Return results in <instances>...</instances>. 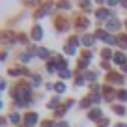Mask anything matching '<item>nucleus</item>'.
Segmentation results:
<instances>
[{"label":"nucleus","instance_id":"1","mask_svg":"<svg viewBox=\"0 0 127 127\" xmlns=\"http://www.w3.org/2000/svg\"><path fill=\"white\" fill-rule=\"evenodd\" d=\"M11 95L15 97V99H19L17 103H26L24 99L30 97V86H28L26 82H21L17 88H13V90H11Z\"/></svg>","mask_w":127,"mask_h":127},{"label":"nucleus","instance_id":"2","mask_svg":"<svg viewBox=\"0 0 127 127\" xmlns=\"http://www.w3.org/2000/svg\"><path fill=\"white\" fill-rule=\"evenodd\" d=\"M54 24H56V30L58 32H67L69 30V23L65 21V17H56Z\"/></svg>","mask_w":127,"mask_h":127},{"label":"nucleus","instance_id":"3","mask_svg":"<svg viewBox=\"0 0 127 127\" xmlns=\"http://www.w3.org/2000/svg\"><path fill=\"white\" fill-rule=\"evenodd\" d=\"M105 24H107V30H110V32H116V30H120V26H122L120 19H116V17H110V19H108Z\"/></svg>","mask_w":127,"mask_h":127},{"label":"nucleus","instance_id":"4","mask_svg":"<svg viewBox=\"0 0 127 127\" xmlns=\"http://www.w3.org/2000/svg\"><path fill=\"white\" fill-rule=\"evenodd\" d=\"M36 123H37V114H36V112L26 114V118H24V125H26V127H34Z\"/></svg>","mask_w":127,"mask_h":127},{"label":"nucleus","instance_id":"5","mask_svg":"<svg viewBox=\"0 0 127 127\" xmlns=\"http://www.w3.org/2000/svg\"><path fill=\"white\" fill-rule=\"evenodd\" d=\"M107 80L108 82H116V84H123V77L120 73H114V71H110L107 75Z\"/></svg>","mask_w":127,"mask_h":127},{"label":"nucleus","instance_id":"6","mask_svg":"<svg viewBox=\"0 0 127 127\" xmlns=\"http://www.w3.org/2000/svg\"><path fill=\"white\" fill-rule=\"evenodd\" d=\"M0 37H2V41H4V43H13V41H15V34H13V32H9V30H4L2 34H0Z\"/></svg>","mask_w":127,"mask_h":127},{"label":"nucleus","instance_id":"7","mask_svg":"<svg viewBox=\"0 0 127 127\" xmlns=\"http://www.w3.org/2000/svg\"><path fill=\"white\" fill-rule=\"evenodd\" d=\"M103 95H105V101H112L114 95H118V94H114V90H112L110 86H105L103 88Z\"/></svg>","mask_w":127,"mask_h":127},{"label":"nucleus","instance_id":"8","mask_svg":"<svg viewBox=\"0 0 127 127\" xmlns=\"http://www.w3.org/2000/svg\"><path fill=\"white\" fill-rule=\"evenodd\" d=\"M41 37H43V30H41V26L39 24H36V26L32 28V39H41Z\"/></svg>","mask_w":127,"mask_h":127},{"label":"nucleus","instance_id":"9","mask_svg":"<svg viewBox=\"0 0 127 127\" xmlns=\"http://www.w3.org/2000/svg\"><path fill=\"white\" fill-rule=\"evenodd\" d=\"M88 24H90V23H88L86 17H77V19H75V26L79 28V30H84Z\"/></svg>","mask_w":127,"mask_h":127},{"label":"nucleus","instance_id":"10","mask_svg":"<svg viewBox=\"0 0 127 127\" xmlns=\"http://www.w3.org/2000/svg\"><path fill=\"white\" fill-rule=\"evenodd\" d=\"M95 15H97L99 21H108V19H110V11H108V9H97Z\"/></svg>","mask_w":127,"mask_h":127},{"label":"nucleus","instance_id":"11","mask_svg":"<svg viewBox=\"0 0 127 127\" xmlns=\"http://www.w3.org/2000/svg\"><path fill=\"white\" fill-rule=\"evenodd\" d=\"M114 62L123 67V65L127 64V58H125V54H122V52H116V54H114Z\"/></svg>","mask_w":127,"mask_h":127},{"label":"nucleus","instance_id":"12","mask_svg":"<svg viewBox=\"0 0 127 127\" xmlns=\"http://www.w3.org/2000/svg\"><path fill=\"white\" fill-rule=\"evenodd\" d=\"M71 105H73V101H67V103L64 105V107H58V108H56V116H58V118H62V116L65 114V110H67Z\"/></svg>","mask_w":127,"mask_h":127},{"label":"nucleus","instance_id":"13","mask_svg":"<svg viewBox=\"0 0 127 127\" xmlns=\"http://www.w3.org/2000/svg\"><path fill=\"white\" fill-rule=\"evenodd\" d=\"M49 8H51V6H49V4L41 6V8H39V9H37V11H36V19H41V17H45V15H47V13H49Z\"/></svg>","mask_w":127,"mask_h":127},{"label":"nucleus","instance_id":"14","mask_svg":"<svg viewBox=\"0 0 127 127\" xmlns=\"http://www.w3.org/2000/svg\"><path fill=\"white\" fill-rule=\"evenodd\" d=\"M88 118H90V120H95V122H99V120H101V110H99V108L90 110V112H88Z\"/></svg>","mask_w":127,"mask_h":127},{"label":"nucleus","instance_id":"15","mask_svg":"<svg viewBox=\"0 0 127 127\" xmlns=\"http://www.w3.org/2000/svg\"><path fill=\"white\" fill-rule=\"evenodd\" d=\"M94 41H95V37L90 36V34L82 37V45H84V47H92V45H94Z\"/></svg>","mask_w":127,"mask_h":127},{"label":"nucleus","instance_id":"16","mask_svg":"<svg viewBox=\"0 0 127 127\" xmlns=\"http://www.w3.org/2000/svg\"><path fill=\"white\" fill-rule=\"evenodd\" d=\"M118 45L122 49H127V36H125V34H120V36H118Z\"/></svg>","mask_w":127,"mask_h":127},{"label":"nucleus","instance_id":"17","mask_svg":"<svg viewBox=\"0 0 127 127\" xmlns=\"http://www.w3.org/2000/svg\"><path fill=\"white\" fill-rule=\"evenodd\" d=\"M49 54H51V52H49L47 49H37V56H39L41 60H47V58H49Z\"/></svg>","mask_w":127,"mask_h":127},{"label":"nucleus","instance_id":"18","mask_svg":"<svg viewBox=\"0 0 127 127\" xmlns=\"http://www.w3.org/2000/svg\"><path fill=\"white\" fill-rule=\"evenodd\" d=\"M101 56H103V60H108V58H114V52H112L110 49H103Z\"/></svg>","mask_w":127,"mask_h":127},{"label":"nucleus","instance_id":"19","mask_svg":"<svg viewBox=\"0 0 127 127\" xmlns=\"http://www.w3.org/2000/svg\"><path fill=\"white\" fill-rule=\"evenodd\" d=\"M112 110H114L116 114H120V116H123V114H125V108H123L122 105H112Z\"/></svg>","mask_w":127,"mask_h":127},{"label":"nucleus","instance_id":"20","mask_svg":"<svg viewBox=\"0 0 127 127\" xmlns=\"http://www.w3.org/2000/svg\"><path fill=\"white\" fill-rule=\"evenodd\" d=\"M105 43H107V45H114V43H118V37H114V36H110V34H107V37H105Z\"/></svg>","mask_w":127,"mask_h":127},{"label":"nucleus","instance_id":"21","mask_svg":"<svg viewBox=\"0 0 127 127\" xmlns=\"http://www.w3.org/2000/svg\"><path fill=\"white\" fill-rule=\"evenodd\" d=\"M58 105H60V97H52L49 101V108H58Z\"/></svg>","mask_w":127,"mask_h":127},{"label":"nucleus","instance_id":"22","mask_svg":"<svg viewBox=\"0 0 127 127\" xmlns=\"http://www.w3.org/2000/svg\"><path fill=\"white\" fill-rule=\"evenodd\" d=\"M9 75L11 77H17V75H21V73H23V67H9Z\"/></svg>","mask_w":127,"mask_h":127},{"label":"nucleus","instance_id":"23","mask_svg":"<svg viewBox=\"0 0 127 127\" xmlns=\"http://www.w3.org/2000/svg\"><path fill=\"white\" fill-rule=\"evenodd\" d=\"M64 51H65V54H77V47H73V45H65V49H64Z\"/></svg>","mask_w":127,"mask_h":127},{"label":"nucleus","instance_id":"24","mask_svg":"<svg viewBox=\"0 0 127 127\" xmlns=\"http://www.w3.org/2000/svg\"><path fill=\"white\" fill-rule=\"evenodd\" d=\"M90 103H92V97L88 95V97H84V99L80 101V107H82V108H88V107H90Z\"/></svg>","mask_w":127,"mask_h":127},{"label":"nucleus","instance_id":"25","mask_svg":"<svg viewBox=\"0 0 127 127\" xmlns=\"http://www.w3.org/2000/svg\"><path fill=\"white\" fill-rule=\"evenodd\" d=\"M107 34H108V32H105V30H101V28H99V30L95 32V37H99V39H103V41H105V37H107Z\"/></svg>","mask_w":127,"mask_h":127},{"label":"nucleus","instance_id":"26","mask_svg":"<svg viewBox=\"0 0 127 127\" xmlns=\"http://www.w3.org/2000/svg\"><path fill=\"white\" fill-rule=\"evenodd\" d=\"M56 67H58V64H54V62H49V65H47V71H49V73H54V71H56Z\"/></svg>","mask_w":127,"mask_h":127},{"label":"nucleus","instance_id":"27","mask_svg":"<svg viewBox=\"0 0 127 127\" xmlns=\"http://www.w3.org/2000/svg\"><path fill=\"white\" fill-rule=\"evenodd\" d=\"M79 43H82V41H80V39H79V37H77V36L69 37V45H73V47H77V45H79Z\"/></svg>","mask_w":127,"mask_h":127},{"label":"nucleus","instance_id":"28","mask_svg":"<svg viewBox=\"0 0 127 127\" xmlns=\"http://www.w3.org/2000/svg\"><path fill=\"white\" fill-rule=\"evenodd\" d=\"M54 90L58 92V94H64V92H65V86H64L62 82H58V84H54Z\"/></svg>","mask_w":127,"mask_h":127},{"label":"nucleus","instance_id":"29","mask_svg":"<svg viewBox=\"0 0 127 127\" xmlns=\"http://www.w3.org/2000/svg\"><path fill=\"white\" fill-rule=\"evenodd\" d=\"M118 97H120V101H127V90H120Z\"/></svg>","mask_w":127,"mask_h":127},{"label":"nucleus","instance_id":"30","mask_svg":"<svg viewBox=\"0 0 127 127\" xmlns=\"http://www.w3.org/2000/svg\"><path fill=\"white\" fill-rule=\"evenodd\" d=\"M60 77H62V79H69V77H71V73H69L67 69H60Z\"/></svg>","mask_w":127,"mask_h":127},{"label":"nucleus","instance_id":"31","mask_svg":"<svg viewBox=\"0 0 127 127\" xmlns=\"http://www.w3.org/2000/svg\"><path fill=\"white\" fill-rule=\"evenodd\" d=\"M90 97H92V103H94V105H99V103H101V97H99V95H97V94L90 95Z\"/></svg>","mask_w":127,"mask_h":127},{"label":"nucleus","instance_id":"32","mask_svg":"<svg viewBox=\"0 0 127 127\" xmlns=\"http://www.w3.org/2000/svg\"><path fill=\"white\" fill-rule=\"evenodd\" d=\"M56 64H58V67H62V69H65V65H67V62H65L64 58H58V60H56Z\"/></svg>","mask_w":127,"mask_h":127},{"label":"nucleus","instance_id":"33","mask_svg":"<svg viewBox=\"0 0 127 127\" xmlns=\"http://www.w3.org/2000/svg\"><path fill=\"white\" fill-rule=\"evenodd\" d=\"M80 8H82L84 11H90V9H92V4H90V2H80Z\"/></svg>","mask_w":127,"mask_h":127},{"label":"nucleus","instance_id":"34","mask_svg":"<svg viewBox=\"0 0 127 127\" xmlns=\"http://www.w3.org/2000/svg\"><path fill=\"white\" fill-rule=\"evenodd\" d=\"M86 79H88V80H95V79H97V73L88 71V73H86Z\"/></svg>","mask_w":127,"mask_h":127},{"label":"nucleus","instance_id":"35","mask_svg":"<svg viewBox=\"0 0 127 127\" xmlns=\"http://www.w3.org/2000/svg\"><path fill=\"white\" fill-rule=\"evenodd\" d=\"M32 82H34V86H39V84H41V77L34 75V77H32Z\"/></svg>","mask_w":127,"mask_h":127},{"label":"nucleus","instance_id":"36","mask_svg":"<svg viewBox=\"0 0 127 127\" xmlns=\"http://www.w3.org/2000/svg\"><path fill=\"white\" fill-rule=\"evenodd\" d=\"M9 120H11V122H13V123H19V120H21V116H19V114H15V112H13V114H11V116H9Z\"/></svg>","mask_w":127,"mask_h":127},{"label":"nucleus","instance_id":"37","mask_svg":"<svg viewBox=\"0 0 127 127\" xmlns=\"http://www.w3.org/2000/svg\"><path fill=\"white\" fill-rule=\"evenodd\" d=\"M97 125H99V127H107L108 125V120L107 118H101L99 122H97Z\"/></svg>","mask_w":127,"mask_h":127},{"label":"nucleus","instance_id":"38","mask_svg":"<svg viewBox=\"0 0 127 127\" xmlns=\"http://www.w3.org/2000/svg\"><path fill=\"white\" fill-rule=\"evenodd\" d=\"M82 60H86V62H88V60H92V52L90 51H84L82 52Z\"/></svg>","mask_w":127,"mask_h":127},{"label":"nucleus","instance_id":"39","mask_svg":"<svg viewBox=\"0 0 127 127\" xmlns=\"http://www.w3.org/2000/svg\"><path fill=\"white\" fill-rule=\"evenodd\" d=\"M30 58H32V54H30V52H24V54H21V60H23V62H28Z\"/></svg>","mask_w":127,"mask_h":127},{"label":"nucleus","instance_id":"40","mask_svg":"<svg viewBox=\"0 0 127 127\" xmlns=\"http://www.w3.org/2000/svg\"><path fill=\"white\" fill-rule=\"evenodd\" d=\"M41 125H43V127H54V123H52L51 120H45V122L41 123Z\"/></svg>","mask_w":127,"mask_h":127},{"label":"nucleus","instance_id":"41","mask_svg":"<svg viewBox=\"0 0 127 127\" xmlns=\"http://www.w3.org/2000/svg\"><path fill=\"white\" fill-rule=\"evenodd\" d=\"M75 82H77V86H82V84H84V79H82V77H77V80H75Z\"/></svg>","mask_w":127,"mask_h":127},{"label":"nucleus","instance_id":"42","mask_svg":"<svg viewBox=\"0 0 127 127\" xmlns=\"http://www.w3.org/2000/svg\"><path fill=\"white\" fill-rule=\"evenodd\" d=\"M19 41H21V43H26V41H28V37L24 36V34H19Z\"/></svg>","mask_w":127,"mask_h":127},{"label":"nucleus","instance_id":"43","mask_svg":"<svg viewBox=\"0 0 127 127\" xmlns=\"http://www.w3.org/2000/svg\"><path fill=\"white\" fill-rule=\"evenodd\" d=\"M90 88H92V92H94V94H97V92H99V86H97V84H90Z\"/></svg>","mask_w":127,"mask_h":127},{"label":"nucleus","instance_id":"44","mask_svg":"<svg viewBox=\"0 0 127 127\" xmlns=\"http://www.w3.org/2000/svg\"><path fill=\"white\" fill-rule=\"evenodd\" d=\"M86 65H88V62H86V60H80V62H79V67H80V69H84Z\"/></svg>","mask_w":127,"mask_h":127},{"label":"nucleus","instance_id":"45","mask_svg":"<svg viewBox=\"0 0 127 127\" xmlns=\"http://www.w3.org/2000/svg\"><path fill=\"white\" fill-rule=\"evenodd\" d=\"M60 8H64V9H69V4H67V2H60Z\"/></svg>","mask_w":127,"mask_h":127},{"label":"nucleus","instance_id":"46","mask_svg":"<svg viewBox=\"0 0 127 127\" xmlns=\"http://www.w3.org/2000/svg\"><path fill=\"white\" fill-rule=\"evenodd\" d=\"M54 127H67V123H65V122H60V123H54Z\"/></svg>","mask_w":127,"mask_h":127},{"label":"nucleus","instance_id":"47","mask_svg":"<svg viewBox=\"0 0 127 127\" xmlns=\"http://www.w3.org/2000/svg\"><path fill=\"white\" fill-rule=\"evenodd\" d=\"M101 67H105V69H108V62H107V60H103V62H101Z\"/></svg>","mask_w":127,"mask_h":127},{"label":"nucleus","instance_id":"48","mask_svg":"<svg viewBox=\"0 0 127 127\" xmlns=\"http://www.w3.org/2000/svg\"><path fill=\"white\" fill-rule=\"evenodd\" d=\"M116 127H127V123H116Z\"/></svg>","mask_w":127,"mask_h":127},{"label":"nucleus","instance_id":"49","mask_svg":"<svg viewBox=\"0 0 127 127\" xmlns=\"http://www.w3.org/2000/svg\"><path fill=\"white\" fill-rule=\"evenodd\" d=\"M122 6H123L125 9H127V0H123V2H122Z\"/></svg>","mask_w":127,"mask_h":127},{"label":"nucleus","instance_id":"50","mask_svg":"<svg viewBox=\"0 0 127 127\" xmlns=\"http://www.w3.org/2000/svg\"><path fill=\"white\" fill-rule=\"evenodd\" d=\"M122 69H123V71H125V73H127V64H125V65H123V67H122Z\"/></svg>","mask_w":127,"mask_h":127},{"label":"nucleus","instance_id":"51","mask_svg":"<svg viewBox=\"0 0 127 127\" xmlns=\"http://www.w3.org/2000/svg\"><path fill=\"white\" fill-rule=\"evenodd\" d=\"M125 24H127V23H125Z\"/></svg>","mask_w":127,"mask_h":127}]
</instances>
